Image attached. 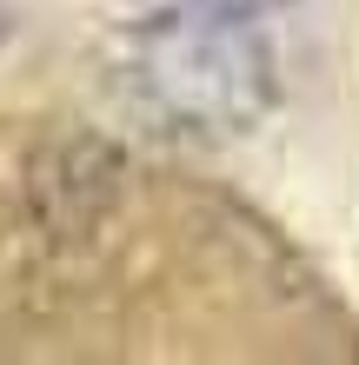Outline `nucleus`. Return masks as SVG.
I'll use <instances>...</instances> for the list:
<instances>
[{
  "label": "nucleus",
  "instance_id": "f257e3e1",
  "mask_svg": "<svg viewBox=\"0 0 359 365\" xmlns=\"http://www.w3.org/2000/svg\"><path fill=\"white\" fill-rule=\"evenodd\" d=\"M253 20L226 14H166L133 40V87L166 126L186 133H246L266 113L273 80Z\"/></svg>",
  "mask_w": 359,
  "mask_h": 365
},
{
  "label": "nucleus",
  "instance_id": "f03ea898",
  "mask_svg": "<svg viewBox=\"0 0 359 365\" xmlns=\"http://www.w3.org/2000/svg\"><path fill=\"white\" fill-rule=\"evenodd\" d=\"M186 7H200V14H226V20H260L273 7H286V0H186Z\"/></svg>",
  "mask_w": 359,
  "mask_h": 365
},
{
  "label": "nucleus",
  "instance_id": "7ed1b4c3",
  "mask_svg": "<svg viewBox=\"0 0 359 365\" xmlns=\"http://www.w3.org/2000/svg\"><path fill=\"white\" fill-rule=\"evenodd\" d=\"M0 40H7V0H0Z\"/></svg>",
  "mask_w": 359,
  "mask_h": 365
}]
</instances>
